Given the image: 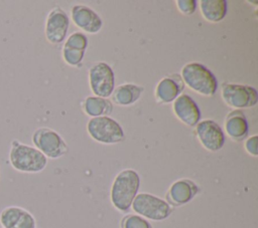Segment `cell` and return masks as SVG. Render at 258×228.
Returning <instances> with one entry per match:
<instances>
[{"mask_svg":"<svg viewBox=\"0 0 258 228\" xmlns=\"http://www.w3.org/2000/svg\"><path fill=\"white\" fill-rule=\"evenodd\" d=\"M183 88V83L178 75L173 77H164L161 79L155 89L157 100L161 102H170L174 100Z\"/></svg>","mask_w":258,"mask_h":228,"instance_id":"cell-15","label":"cell"},{"mask_svg":"<svg viewBox=\"0 0 258 228\" xmlns=\"http://www.w3.org/2000/svg\"><path fill=\"white\" fill-rule=\"evenodd\" d=\"M245 149H246V151H247L250 155H252V156H254V157H257V155H258V150H257V136H256V135L250 137V138L246 141V143H245Z\"/></svg>","mask_w":258,"mask_h":228,"instance_id":"cell-24","label":"cell"},{"mask_svg":"<svg viewBox=\"0 0 258 228\" xmlns=\"http://www.w3.org/2000/svg\"><path fill=\"white\" fill-rule=\"evenodd\" d=\"M140 186V178L136 171L126 169L117 174L111 187V202L113 206L126 212L130 209Z\"/></svg>","mask_w":258,"mask_h":228,"instance_id":"cell-1","label":"cell"},{"mask_svg":"<svg viewBox=\"0 0 258 228\" xmlns=\"http://www.w3.org/2000/svg\"><path fill=\"white\" fill-rule=\"evenodd\" d=\"M222 97L227 104L235 108L253 106L258 99L254 87L237 83L224 84L222 86Z\"/></svg>","mask_w":258,"mask_h":228,"instance_id":"cell-7","label":"cell"},{"mask_svg":"<svg viewBox=\"0 0 258 228\" xmlns=\"http://www.w3.org/2000/svg\"><path fill=\"white\" fill-rule=\"evenodd\" d=\"M196 133L199 141L208 151H219L225 144V134L222 128L214 121L206 120L198 123Z\"/></svg>","mask_w":258,"mask_h":228,"instance_id":"cell-9","label":"cell"},{"mask_svg":"<svg viewBox=\"0 0 258 228\" xmlns=\"http://www.w3.org/2000/svg\"><path fill=\"white\" fill-rule=\"evenodd\" d=\"M87 130L95 141L103 144H115L124 139L121 126L107 116L92 118L88 122Z\"/></svg>","mask_w":258,"mask_h":228,"instance_id":"cell-5","label":"cell"},{"mask_svg":"<svg viewBox=\"0 0 258 228\" xmlns=\"http://www.w3.org/2000/svg\"><path fill=\"white\" fill-rule=\"evenodd\" d=\"M114 72L105 62H98L90 69V85L99 97H108L114 90Z\"/></svg>","mask_w":258,"mask_h":228,"instance_id":"cell-8","label":"cell"},{"mask_svg":"<svg viewBox=\"0 0 258 228\" xmlns=\"http://www.w3.org/2000/svg\"><path fill=\"white\" fill-rule=\"evenodd\" d=\"M34 148L46 158L57 159L68 152V147L61 137L51 129L39 128L32 134Z\"/></svg>","mask_w":258,"mask_h":228,"instance_id":"cell-6","label":"cell"},{"mask_svg":"<svg viewBox=\"0 0 258 228\" xmlns=\"http://www.w3.org/2000/svg\"><path fill=\"white\" fill-rule=\"evenodd\" d=\"M173 111L183 124L189 127L197 126L201 119L198 104L187 94H180L174 99Z\"/></svg>","mask_w":258,"mask_h":228,"instance_id":"cell-12","label":"cell"},{"mask_svg":"<svg viewBox=\"0 0 258 228\" xmlns=\"http://www.w3.org/2000/svg\"><path fill=\"white\" fill-rule=\"evenodd\" d=\"M131 207L139 216L153 221L164 220L172 212L168 202L149 193L137 194Z\"/></svg>","mask_w":258,"mask_h":228,"instance_id":"cell-4","label":"cell"},{"mask_svg":"<svg viewBox=\"0 0 258 228\" xmlns=\"http://www.w3.org/2000/svg\"><path fill=\"white\" fill-rule=\"evenodd\" d=\"M200 7L203 16L211 22H219L227 14V2L225 0H202Z\"/></svg>","mask_w":258,"mask_h":228,"instance_id":"cell-17","label":"cell"},{"mask_svg":"<svg viewBox=\"0 0 258 228\" xmlns=\"http://www.w3.org/2000/svg\"><path fill=\"white\" fill-rule=\"evenodd\" d=\"M199 192L198 186L187 179L175 181L167 192L168 201L176 206L189 202Z\"/></svg>","mask_w":258,"mask_h":228,"instance_id":"cell-14","label":"cell"},{"mask_svg":"<svg viewBox=\"0 0 258 228\" xmlns=\"http://www.w3.org/2000/svg\"><path fill=\"white\" fill-rule=\"evenodd\" d=\"M121 228H152V226L145 218L130 214L122 219Z\"/></svg>","mask_w":258,"mask_h":228,"instance_id":"cell-20","label":"cell"},{"mask_svg":"<svg viewBox=\"0 0 258 228\" xmlns=\"http://www.w3.org/2000/svg\"><path fill=\"white\" fill-rule=\"evenodd\" d=\"M72 18L79 28L89 33H96L102 27L99 15L85 5H75L72 8Z\"/></svg>","mask_w":258,"mask_h":228,"instance_id":"cell-13","label":"cell"},{"mask_svg":"<svg viewBox=\"0 0 258 228\" xmlns=\"http://www.w3.org/2000/svg\"><path fill=\"white\" fill-rule=\"evenodd\" d=\"M87 44H88V39H87L86 35H84L81 32H76V33L72 34L67 39V41L64 43V47L85 51V49L87 47Z\"/></svg>","mask_w":258,"mask_h":228,"instance_id":"cell-21","label":"cell"},{"mask_svg":"<svg viewBox=\"0 0 258 228\" xmlns=\"http://www.w3.org/2000/svg\"><path fill=\"white\" fill-rule=\"evenodd\" d=\"M84 53H85V51H83V50H78V49L69 48V47H64V46L62 49L63 59L67 63H69L71 65L79 64L84 57Z\"/></svg>","mask_w":258,"mask_h":228,"instance_id":"cell-22","label":"cell"},{"mask_svg":"<svg viewBox=\"0 0 258 228\" xmlns=\"http://www.w3.org/2000/svg\"><path fill=\"white\" fill-rule=\"evenodd\" d=\"M9 163L20 173H39L47 165V158L36 148L13 140L9 150Z\"/></svg>","mask_w":258,"mask_h":228,"instance_id":"cell-2","label":"cell"},{"mask_svg":"<svg viewBox=\"0 0 258 228\" xmlns=\"http://www.w3.org/2000/svg\"><path fill=\"white\" fill-rule=\"evenodd\" d=\"M176 6L182 14L190 15L196 11L197 1H195V0H178V1H176Z\"/></svg>","mask_w":258,"mask_h":228,"instance_id":"cell-23","label":"cell"},{"mask_svg":"<svg viewBox=\"0 0 258 228\" xmlns=\"http://www.w3.org/2000/svg\"><path fill=\"white\" fill-rule=\"evenodd\" d=\"M227 134L235 141L243 140L248 134V123L241 110L231 111L225 122Z\"/></svg>","mask_w":258,"mask_h":228,"instance_id":"cell-16","label":"cell"},{"mask_svg":"<svg viewBox=\"0 0 258 228\" xmlns=\"http://www.w3.org/2000/svg\"><path fill=\"white\" fill-rule=\"evenodd\" d=\"M84 109L86 113L91 117H103L111 113L112 104L106 98L99 96H89L85 100Z\"/></svg>","mask_w":258,"mask_h":228,"instance_id":"cell-19","label":"cell"},{"mask_svg":"<svg viewBox=\"0 0 258 228\" xmlns=\"http://www.w3.org/2000/svg\"><path fill=\"white\" fill-rule=\"evenodd\" d=\"M0 224L3 228H36L33 215L19 206H7L2 209Z\"/></svg>","mask_w":258,"mask_h":228,"instance_id":"cell-11","label":"cell"},{"mask_svg":"<svg viewBox=\"0 0 258 228\" xmlns=\"http://www.w3.org/2000/svg\"><path fill=\"white\" fill-rule=\"evenodd\" d=\"M69 29V17L59 7L51 9L45 21V37L51 44H58L64 40Z\"/></svg>","mask_w":258,"mask_h":228,"instance_id":"cell-10","label":"cell"},{"mask_svg":"<svg viewBox=\"0 0 258 228\" xmlns=\"http://www.w3.org/2000/svg\"><path fill=\"white\" fill-rule=\"evenodd\" d=\"M181 76L184 83L204 95H213L218 88V81L215 75L201 63L191 62L181 69Z\"/></svg>","mask_w":258,"mask_h":228,"instance_id":"cell-3","label":"cell"},{"mask_svg":"<svg viewBox=\"0 0 258 228\" xmlns=\"http://www.w3.org/2000/svg\"><path fill=\"white\" fill-rule=\"evenodd\" d=\"M143 88L135 84H123L118 86L113 93V101L120 105H128L135 102L141 95Z\"/></svg>","mask_w":258,"mask_h":228,"instance_id":"cell-18","label":"cell"}]
</instances>
